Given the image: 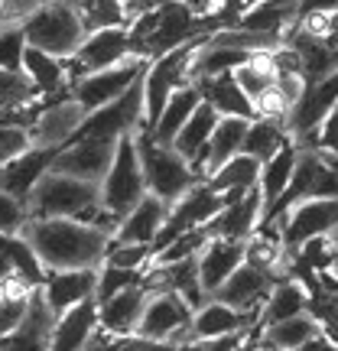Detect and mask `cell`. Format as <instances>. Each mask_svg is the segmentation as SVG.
<instances>
[{
    "instance_id": "obj_1",
    "label": "cell",
    "mask_w": 338,
    "mask_h": 351,
    "mask_svg": "<svg viewBox=\"0 0 338 351\" xmlns=\"http://www.w3.org/2000/svg\"><path fill=\"white\" fill-rule=\"evenodd\" d=\"M46 270H98L111 247V234L75 218H29L23 225Z\"/></svg>"
},
{
    "instance_id": "obj_2",
    "label": "cell",
    "mask_w": 338,
    "mask_h": 351,
    "mask_svg": "<svg viewBox=\"0 0 338 351\" xmlns=\"http://www.w3.org/2000/svg\"><path fill=\"white\" fill-rule=\"evenodd\" d=\"M20 26H23L26 46L59 56V59H72L82 46V39L88 36L82 16H78V7L72 0H49L46 7L29 13Z\"/></svg>"
},
{
    "instance_id": "obj_3",
    "label": "cell",
    "mask_w": 338,
    "mask_h": 351,
    "mask_svg": "<svg viewBox=\"0 0 338 351\" xmlns=\"http://www.w3.org/2000/svg\"><path fill=\"white\" fill-rule=\"evenodd\" d=\"M137 153H140V166H143V179H147V192L163 199L166 205H173L186 195L192 186H199L202 179L195 176V169L169 147V143H156V140L140 127L137 134Z\"/></svg>"
},
{
    "instance_id": "obj_4",
    "label": "cell",
    "mask_w": 338,
    "mask_h": 351,
    "mask_svg": "<svg viewBox=\"0 0 338 351\" xmlns=\"http://www.w3.org/2000/svg\"><path fill=\"white\" fill-rule=\"evenodd\" d=\"M205 39H192L186 46H176L147 65V72H143V127H150L160 117L166 101L173 98V91H179L182 85H192V59Z\"/></svg>"
},
{
    "instance_id": "obj_5",
    "label": "cell",
    "mask_w": 338,
    "mask_h": 351,
    "mask_svg": "<svg viewBox=\"0 0 338 351\" xmlns=\"http://www.w3.org/2000/svg\"><path fill=\"white\" fill-rule=\"evenodd\" d=\"M95 202H101L98 182H85V179L49 169L33 189L26 212H29V218H78Z\"/></svg>"
},
{
    "instance_id": "obj_6",
    "label": "cell",
    "mask_w": 338,
    "mask_h": 351,
    "mask_svg": "<svg viewBox=\"0 0 338 351\" xmlns=\"http://www.w3.org/2000/svg\"><path fill=\"white\" fill-rule=\"evenodd\" d=\"M134 134H137V130H134ZM134 134L121 137L111 169L101 179V205H104L117 221L147 195V179H143V166H140V153H137Z\"/></svg>"
},
{
    "instance_id": "obj_7",
    "label": "cell",
    "mask_w": 338,
    "mask_h": 351,
    "mask_svg": "<svg viewBox=\"0 0 338 351\" xmlns=\"http://www.w3.org/2000/svg\"><path fill=\"white\" fill-rule=\"evenodd\" d=\"M270 225L280 228V241L287 247V257H293L306 241L326 238L338 228V199L300 202V205L287 208L280 218H274Z\"/></svg>"
},
{
    "instance_id": "obj_8",
    "label": "cell",
    "mask_w": 338,
    "mask_h": 351,
    "mask_svg": "<svg viewBox=\"0 0 338 351\" xmlns=\"http://www.w3.org/2000/svg\"><path fill=\"white\" fill-rule=\"evenodd\" d=\"M192 315H195V309L179 293H173V289H153L150 300H147V309L140 315L137 335L153 341H169V345L179 348V345L189 341Z\"/></svg>"
},
{
    "instance_id": "obj_9",
    "label": "cell",
    "mask_w": 338,
    "mask_h": 351,
    "mask_svg": "<svg viewBox=\"0 0 338 351\" xmlns=\"http://www.w3.org/2000/svg\"><path fill=\"white\" fill-rule=\"evenodd\" d=\"M43 98H46V104H43V111L36 114V121L29 127V143L43 147V150H62L65 143L75 140L88 111L72 98V91L43 95Z\"/></svg>"
},
{
    "instance_id": "obj_10",
    "label": "cell",
    "mask_w": 338,
    "mask_h": 351,
    "mask_svg": "<svg viewBox=\"0 0 338 351\" xmlns=\"http://www.w3.org/2000/svg\"><path fill=\"white\" fill-rule=\"evenodd\" d=\"M225 208V195H218L215 189H208V182H199V186H192L182 195L179 202L169 205V215H166V225L160 228V234L153 241V254H160L169 244L176 241L179 234H186V231H195V228H205L212 221L215 215Z\"/></svg>"
},
{
    "instance_id": "obj_11",
    "label": "cell",
    "mask_w": 338,
    "mask_h": 351,
    "mask_svg": "<svg viewBox=\"0 0 338 351\" xmlns=\"http://www.w3.org/2000/svg\"><path fill=\"white\" fill-rule=\"evenodd\" d=\"M147 65H150L147 59L130 56V59H124L121 65H111V69H101V72L82 75L78 82H72L69 91H72V98L91 114V111H98V108H104V104L117 101L134 82H140L143 72H147Z\"/></svg>"
},
{
    "instance_id": "obj_12",
    "label": "cell",
    "mask_w": 338,
    "mask_h": 351,
    "mask_svg": "<svg viewBox=\"0 0 338 351\" xmlns=\"http://www.w3.org/2000/svg\"><path fill=\"white\" fill-rule=\"evenodd\" d=\"M143 127V78L134 82L124 95L111 104H104L98 111H91L78 127V137H104V140H121Z\"/></svg>"
},
{
    "instance_id": "obj_13",
    "label": "cell",
    "mask_w": 338,
    "mask_h": 351,
    "mask_svg": "<svg viewBox=\"0 0 338 351\" xmlns=\"http://www.w3.org/2000/svg\"><path fill=\"white\" fill-rule=\"evenodd\" d=\"M121 140H104V137H78L72 143H65L62 150L56 153L52 160V173L62 176H75L85 182H98L108 176L114 163V153H117Z\"/></svg>"
},
{
    "instance_id": "obj_14",
    "label": "cell",
    "mask_w": 338,
    "mask_h": 351,
    "mask_svg": "<svg viewBox=\"0 0 338 351\" xmlns=\"http://www.w3.org/2000/svg\"><path fill=\"white\" fill-rule=\"evenodd\" d=\"M134 56V46H130V33L127 26H114V29H95L82 39V46L69 62V75L72 82H78L88 72H101V69H111V65H121L124 59Z\"/></svg>"
},
{
    "instance_id": "obj_15",
    "label": "cell",
    "mask_w": 338,
    "mask_h": 351,
    "mask_svg": "<svg viewBox=\"0 0 338 351\" xmlns=\"http://www.w3.org/2000/svg\"><path fill=\"white\" fill-rule=\"evenodd\" d=\"M335 104H338V69L328 72L326 78H319L315 85L302 88L300 101L293 104V111H289V117H287V127H289V134H293V140H296L300 147H309V140L315 137L322 117H326Z\"/></svg>"
},
{
    "instance_id": "obj_16",
    "label": "cell",
    "mask_w": 338,
    "mask_h": 351,
    "mask_svg": "<svg viewBox=\"0 0 338 351\" xmlns=\"http://www.w3.org/2000/svg\"><path fill=\"white\" fill-rule=\"evenodd\" d=\"M287 276V274H283ZM280 280V274L274 270H263V267H254V263H241L234 274L225 280V287L215 293L212 300L218 302H228V306H234V309H244V313H261L263 300L270 296V289L274 283Z\"/></svg>"
},
{
    "instance_id": "obj_17",
    "label": "cell",
    "mask_w": 338,
    "mask_h": 351,
    "mask_svg": "<svg viewBox=\"0 0 338 351\" xmlns=\"http://www.w3.org/2000/svg\"><path fill=\"white\" fill-rule=\"evenodd\" d=\"M261 326V313H244L228 302L205 300V306L195 309L192 315V328H189V341L199 339H221V335H238V332H257Z\"/></svg>"
},
{
    "instance_id": "obj_18",
    "label": "cell",
    "mask_w": 338,
    "mask_h": 351,
    "mask_svg": "<svg viewBox=\"0 0 338 351\" xmlns=\"http://www.w3.org/2000/svg\"><path fill=\"white\" fill-rule=\"evenodd\" d=\"M150 283L147 276L134 283V287L121 289L117 296L98 302V328L108 332V335H134L140 326V315L147 309V300H150Z\"/></svg>"
},
{
    "instance_id": "obj_19",
    "label": "cell",
    "mask_w": 338,
    "mask_h": 351,
    "mask_svg": "<svg viewBox=\"0 0 338 351\" xmlns=\"http://www.w3.org/2000/svg\"><path fill=\"white\" fill-rule=\"evenodd\" d=\"M261 225H263V199H261V189L254 186L251 192H244L238 202L225 205L205 228H208L212 238L248 241Z\"/></svg>"
},
{
    "instance_id": "obj_20",
    "label": "cell",
    "mask_w": 338,
    "mask_h": 351,
    "mask_svg": "<svg viewBox=\"0 0 338 351\" xmlns=\"http://www.w3.org/2000/svg\"><path fill=\"white\" fill-rule=\"evenodd\" d=\"M59 150H43V147H29L26 153H20L16 160L0 166V189L10 192L16 202H29L33 189L43 176L52 169V160H56Z\"/></svg>"
},
{
    "instance_id": "obj_21",
    "label": "cell",
    "mask_w": 338,
    "mask_h": 351,
    "mask_svg": "<svg viewBox=\"0 0 338 351\" xmlns=\"http://www.w3.org/2000/svg\"><path fill=\"white\" fill-rule=\"evenodd\" d=\"M98 270H46V283L39 287L43 300L56 315L95 296Z\"/></svg>"
},
{
    "instance_id": "obj_22",
    "label": "cell",
    "mask_w": 338,
    "mask_h": 351,
    "mask_svg": "<svg viewBox=\"0 0 338 351\" xmlns=\"http://www.w3.org/2000/svg\"><path fill=\"white\" fill-rule=\"evenodd\" d=\"M56 319H59V315L46 306L43 293L33 289V293H29L26 319L20 322L16 332H10L7 339H0V351H49V339H52Z\"/></svg>"
},
{
    "instance_id": "obj_23",
    "label": "cell",
    "mask_w": 338,
    "mask_h": 351,
    "mask_svg": "<svg viewBox=\"0 0 338 351\" xmlns=\"http://www.w3.org/2000/svg\"><path fill=\"white\" fill-rule=\"evenodd\" d=\"M241 263H244V241L208 238V244L199 251V283L208 300L225 287V280L238 270Z\"/></svg>"
},
{
    "instance_id": "obj_24",
    "label": "cell",
    "mask_w": 338,
    "mask_h": 351,
    "mask_svg": "<svg viewBox=\"0 0 338 351\" xmlns=\"http://www.w3.org/2000/svg\"><path fill=\"white\" fill-rule=\"evenodd\" d=\"M95 332H98V300L91 296L56 319L49 351H85L88 341L95 339Z\"/></svg>"
},
{
    "instance_id": "obj_25",
    "label": "cell",
    "mask_w": 338,
    "mask_h": 351,
    "mask_svg": "<svg viewBox=\"0 0 338 351\" xmlns=\"http://www.w3.org/2000/svg\"><path fill=\"white\" fill-rule=\"evenodd\" d=\"M147 283H150V289H173V293H179L192 309L205 306V300H208L199 283V254L186 257V261H176V263L147 267Z\"/></svg>"
},
{
    "instance_id": "obj_26",
    "label": "cell",
    "mask_w": 338,
    "mask_h": 351,
    "mask_svg": "<svg viewBox=\"0 0 338 351\" xmlns=\"http://www.w3.org/2000/svg\"><path fill=\"white\" fill-rule=\"evenodd\" d=\"M166 215H169V205L147 192V195L121 218V225L114 231V241H121V244H150L153 247L160 228L166 225Z\"/></svg>"
},
{
    "instance_id": "obj_27",
    "label": "cell",
    "mask_w": 338,
    "mask_h": 351,
    "mask_svg": "<svg viewBox=\"0 0 338 351\" xmlns=\"http://www.w3.org/2000/svg\"><path fill=\"white\" fill-rule=\"evenodd\" d=\"M248 124H251V121H244V117H221V121H218V127H215V134H212V140H208L205 153H202L199 160H195V166H192L202 182H205L212 173H218L231 156H238L241 153Z\"/></svg>"
},
{
    "instance_id": "obj_28",
    "label": "cell",
    "mask_w": 338,
    "mask_h": 351,
    "mask_svg": "<svg viewBox=\"0 0 338 351\" xmlns=\"http://www.w3.org/2000/svg\"><path fill=\"white\" fill-rule=\"evenodd\" d=\"M238 26L254 33H270L287 43L289 33L300 26V0H257L238 20Z\"/></svg>"
},
{
    "instance_id": "obj_29",
    "label": "cell",
    "mask_w": 338,
    "mask_h": 351,
    "mask_svg": "<svg viewBox=\"0 0 338 351\" xmlns=\"http://www.w3.org/2000/svg\"><path fill=\"white\" fill-rule=\"evenodd\" d=\"M199 88V95L205 104H212L215 111L221 117H244V121H254V101L241 91V85L234 82V72H225V75H215V78H199L192 82Z\"/></svg>"
},
{
    "instance_id": "obj_30",
    "label": "cell",
    "mask_w": 338,
    "mask_h": 351,
    "mask_svg": "<svg viewBox=\"0 0 338 351\" xmlns=\"http://www.w3.org/2000/svg\"><path fill=\"white\" fill-rule=\"evenodd\" d=\"M300 143L289 140L283 143L280 150L261 166V179H257V189H261V199H263V218L270 215V208L276 205V199L287 192L289 179H293V169H296V160H300Z\"/></svg>"
},
{
    "instance_id": "obj_31",
    "label": "cell",
    "mask_w": 338,
    "mask_h": 351,
    "mask_svg": "<svg viewBox=\"0 0 338 351\" xmlns=\"http://www.w3.org/2000/svg\"><path fill=\"white\" fill-rule=\"evenodd\" d=\"M309 313V289L302 287L296 276H280L270 289V296L263 300L261 306V326L257 328H267L274 322H283V319H293V315H302Z\"/></svg>"
},
{
    "instance_id": "obj_32",
    "label": "cell",
    "mask_w": 338,
    "mask_h": 351,
    "mask_svg": "<svg viewBox=\"0 0 338 351\" xmlns=\"http://www.w3.org/2000/svg\"><path fill=\"white\" fill-rule=\"evenodd\" d=\"M23 72L29 78V85L36 88V95H62L72 88V75H69V62L59 56H49L43 49L26 46L23 56Z\"/></svg>"
},
{
    "instance_id": "obj_33",
    "label": "cell",
    "mask_w": 338,
    "mask_h": 351,
    "mask_svg": "<svg viewBox=\"0 0 338 351\" xmlns=\"http://www.w3.org/2000/svg\"><path fill=\"white\" fill-rule=\"evenodd\" d=\"M202 104V95L195 85H182L179 91H173V98L166 101V108L160 111V117L153 121L150 127H143L147 134H150L156 143H169L173 147L176 134L186 127V121L192 117V111Z\"/></svg>"
},
{
    "instance_id": "obj_34",
    "label": "cell",
    "mask_w": 338,
    "mask_h": 351,
    "mask_svg": "<svg viewBox=\"0 0 338 351\" xmlns=\"http://www.w3.org/2000/svg\"><path fill=\"white\" fill-rule=\"evenodd\" d=\"M257 179H261V163L248 156V153H238V156H231L218 173H212L205 182L208 189H215L218 195H225V205L231 202H238L244 192H251L257 186Z\"/></svg>"
},
{
    "instance_id": "obj_35",
    "label": "cell",
    "mask_w": 338,
    "mask_h": 351,
    "mask_svg": "<svg viewBox=\"0 0 338 351\" xmlns=\"http://www.w3.org/2000/svg\"><path fill=\"white\" fill-rule=\"evenodd\" d=\"M218 121H221V114L215 111L212 104H205V101H202L199 108L192 111V117L186 121V127L176 134L173 150L179 153L189 166H195V160H199L202 153H205V147H208V140H212Z\"/></svg>"
},
{
    "instance_id": "obj_36",
    "label": "cell",
    "mask_w": 338,
    "mask_h": 351,
    "mask_svg": "<svg viewBox=\"0 0 338 351\" xmlns=\"http://www.w3.org/2000/svg\"><path fill=\"white\" fill-rule=\"evenodd\" d=\"M293 134H289L287 121H267V117H254L251 124H248V134H244V147L241 153H248L254 156L257 163H267L270 156H274L283 143H289Z\"/></svg>"
},
{
    "instance_id": "obj_37",
    "label": "cell",
    "mask_w": 338,
    "mask_h": 351,
    "mask_svg": "<svg viewBox=\"0 0 338 351\" xmlns=\"http://www.w3.org/2000/svg\"><path fill=\"white\" fill-rule=\"evenodd\" d=\"M0 251L10 257L13 274L20 276L29 289H39L46 283V267H43L39 254L33 251V244L26 241L23 231H16V234H0Z\"/></svg>"
},
{
    "instance_id": "obj_38",
    "label": "cell",
    "mask_w": 338,
    "mask_h": 351,
    "mask_svg": "<svg viewBox=\"0 0 338 351\" xmlns=\"http://www.w3.org/2000/svg\"><path fill=\"white\" fill-rule=\"evenodd\" d=\"M257 335L267 345H274L276 351H300L313 335H319V322L309 313H302L293 315V319H283V322H274L267 328H257Z\"/></svg>"
},
{
    "instance_id": "obj_39",
    "label": "cell",
    "mask_w": 338,
    "mask_h": 351,
    "mask_svg": "<svg viewBox=\"0 0 338 351\" xmlns=\"http://www.w3.org/2000/svg\"><path fill=\"white\" fill-rule=\"evenodd\" d=\"M234 82L251 101H257L263 91H270L276 85V65L270 59V52H254L241 69H234Z\"/></svg>"
},
{
    "instance_id": "obj_40",
    "label": "cell",
    "mask_w": 338,
    "mask_h": 351,
    "mask_svg": "<svg viewBox=\"0 0 338 351\" xmlns=\"http://www.w3.org/2000/svg\"><path fill=\"white\" fill-rule=\"evenodd\" d=\"M75 3V0H72ZM78 16H82V26L85 33H95V29H114V26H130L124 10V0H78Z\"/></svg>"
},
{
    "instance_id": "obj_41",
    "label": "cell",
    "mask_w": 338,
    "mask_h": 351,
    "mask_svg": "<svg viewBox=\"0 0 338 351\" xmlns=\"http://www.w3.org/2000/svg\"><path fill=\"white\" fill-rule=\"evenodd\" d=\"M143 276H147L143 270H121V267H111V263H101V267H98V289H95V300H98V302L111 300V296H117L121 289L140 283Z\"/></svg>"
},
{
    "instance_id": "obj_42",
    "label": "cell",
    "mask_w": 338,
    "mask_h": 351,
    "mask_svg": "<svg viewBox=\"0 0 338 351\" xmlns=\"http://www.w3.org/2000/svg\"><path fill=\"white\" fill-rule=\"evenodd\" d=\"M150 261H153L150 244H121V241H114V238H111L108 254H104V263L121 267V270H143V274H147Z\"/></svg>"
},
{
    "instance_id": "obj_43",
    "label": "cell",
    "mask_w": 338,
    "mask_h": 351,
    "mask_svg": "<svg viewBox=\"0 0 338 351\" xmlns=\"http://www.w3.org/2000/svg\"><path fill=\"white\" fill-rule=\"evenodd\" d=\"M43 98L36 95V88L29 85L26 72H7L0 69V104L3 108H16V104H29V101Z\"/></svg>"
},
{
    "instance_id": "obj_44",
    "label": "cell",
    "mask_w": 338,
    "mask_h": 351,
    "mask_svg": "<svg viewBox=\"0 0 338 351\" xmlns=\"http://www.w3.org/2000/svg\"><path fill=\"white\" fill-rule=\"evenodd\" d=\"M23 56H26L23 26H0V69L23 72Z\"/></svg>"
},
{
    "instance_id": "obj_45",
    "label": "cell",
    "mask_w": 338,
    "mask_h": 351,
    "mask_svg": "<svg viewBox=\"0 0 338 351\" xmlns=\"http://www.w3.org/2000/svg\"><path fill=\"white\" fill-rule=\"evenodd\" d=\"M26 221H29L26 205L0 189V234H16V231H23Z\"/></svg>"
},
{
    "instance_id": "obj_46",
    "label": "cell",
    "mask_w": 338,
    "mask_h": 351,
    "mask_svg": "<svg viewBox=\"0 0 338 351\" xmlns=\"http://www.w3.org/2000/svg\"><path fill=\"white\" fill-rule=\"evenodd\" d=\"M302 150H319V153H326V156H338V104L322 117L315 137L309 140V147H302Z\"/></svg>"
},
{
    "instance_id": "obj_47",
    "label": "cell",
    "mask_w": 338,
    "mask_h": 351,
    "mask_svg": "<svg viewBox=\"0 0 338 351\" xmlns=\"http://www.w3.org/2000/svg\"><path fill=\"white\" fill-rule=\"evenodd\" d=\"M33 147L29 143V130L23 127H10V124H0V166L16 160L20 153H26Z\"/></svg>"
},
{
    "instance_id": "obj_48",
    "label": "cell",
    "mask_w": 338,
    "mask_h": 351,
    "mask_svg": "<svg viewBox=\"0 0 338 351\" xmlns=\"http://www.w3.org/2000/svg\"><path fill=\"white\" fill-rule=\"evenodd\" d=\"M26 309H29V296L26 300H0V339H7L10 332L20 328V322L26 319Z\"/></svg>"
},
{
    "instance_id": "obj_49",
    "label": "cell",
    "mask_w": 338,
    "mask_h": 351,
    "mask_svg": "<svg viewBox=\"0 0 338 351\" xmlns=\"http://www.w3.org/2000/svg\"><path fill=\"white\" fill-rule=\"evenodd\" d=\"M338 13V0H300V23L309 16H332Z\"/></svg>"
},
{
    "instance_id": "obj_50",
    "label": "cell",
    "mask_w": 338,
    "mask_h": 351,
    "mask_svg": "<svg viewBox=\"0 0 338 351\" xmlns=\"http://www.w3.org/2000/svg\"><path fill=\"white\" fill-rule=\"evenodd\" d=\"M300 351H338V345L328 339V335H322V332H319V335H313V339L306 341Z\"/></svg>"
},
{
    "instance_id": "obj_51",
    "label": "cell",
    "mask_w": 338,
    "mask_h": 351,
    "mask_svg": "<svg viewBox=\"0 0 338 351\" xmlns=\"http://www.w3.org/2000/svg\"><path fill=\"white\" fill-rule=\"evenodd\" d=\"M10 276H13V263H10V257H7V254L0 251V283H7Z\"/></svg>"
},
{
    "instance_id": "obj_52",
    "label": "cell",
    "mask_w": 338,
    "mask_h": 351,
    "mask_svg": "<svg viewBox=\"0 0 338 351\" xmlns=\"http://www.w3.org/2000/svg\"><path fill=\"white\" fill-rule=\"evenodd\" d=\"M319 280H322V287H326L328 293L338 300V280H332V276H326V274H319Z\"/></svg>"
},
{
    "instance_id": "obj_53",
    "label": "cell",
    "mask_w": 338,
    "mask_h": 351,
    "mask_svg": "<svg viewBox=\"0 0 338 351\" xmlns=\"http://www.w3.org/2000/svg\"><path fill=\"white\" fill-rule=\"evenodd\" d=\"M326 39H335V43H338V13H332V29H328Z\"/></svg>"
},
{
    "instance_id": "obj_54",
    "label": "cell",
    "mask_w": 338,
    "mask_h": 351,
    "mask_svg": "<svg viewBox=\"0 0 338 351\" xmlns=\"http://www.w3.org/2000/svg\"><path fill=\"white\" fill-rule=\"evenodd\" d=\"M328 241H332V244H335V247H338V228H335V231H332V234H328Z\"/></svg>"
},
{
    "instance_id": "obj_55",
    "label": "cell",
    "mask_w": 338,
    "mask_h": 351,
    "mask_svg": "<svg viewBox=\"0 0 338 351\" xmlns=\"http://www.w3.org/2000/svg\"><path fill=\"white\" fill-rule=\"evenodd\" d=\"M322 156H326V153H322ZM328 160H332V163H335V166H338V156H328Z\"/></svg>"
},
{
    "instance_id": "obj_56",
    "label": "cell",
    "mask_w": 338,
    "mask_h": 351,
    "mask_svg": "<svg viewBox=\"0 0 338 351\" xmlns=\"http://www.w3.org/2000/svg\"><path fill=\"white\" fill-rule=\"evenodd\" d=\"M0 300H3V289H0Z\"/></svg>"
},
{
    "instance_id": "obj_57",
    "label": "cell",
    "mask_w": 338,
    "mask_h": 351,
    "mask_svg": "<svg viewBox=\"0 0 338 351\" xmlns=\"http://www.w3.org/2000/svg\"><path fill=\"white\" fill-rule=\"evenodd\" d=\"M0 111H3V104H0Z\"/></svg>"
}]
</instances>
